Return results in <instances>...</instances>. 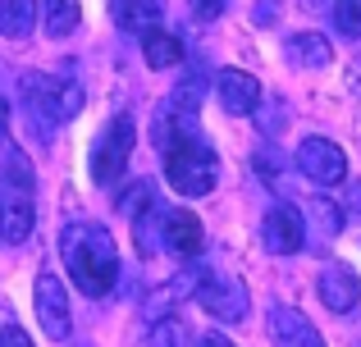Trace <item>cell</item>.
<instances>
[{"mask_svg": "<svg viewBox=\"0 0 361 347\" xmlns=\"http://www.w3.org/2000/svg\"><path fill=\"white\" fill-rule=\"evenodd\" d=\"M60 256H64L69 279L78 284V293L106 297L110 288H115V279H119V247H115V233H110L106 224H92V220L64 224Z\"/></svg>", "mask_w": 361, "mask_h": 347, "instance_id": "cell-1", "label": "cell"}, {"mask_svg": "<svg viewBox=\"0 0 361 347\" xmlns=\"http://www.w3.org/2000/svg\"><path fill=\"white\" fill-rule=\"evenodd\" d=\"M165 178L178 196H206L220 183V160L192 128H178L165 142Z\"/></svg>", "mask_w": 361, "mask_h": 347, "instance_id": "cell-2", "label": "cell"}, {"mask_svg": "<svg viewBox=\"0 0 361 347\" xmlns=\"http://www.w3.org/2000/svg\"><path fill=\"white\" fill-rule=\"evenodd\" d=\"M23 101H27V115L42 133H51L55 124H69L73 115L82 110V87L64 73H23Z\"/></svg>", "mask_w": 361, "mask_h": 347, "instance_id": "cell-3", "label": "cell"}, {"mask_svg": "<svg viewBox=\"0 0 361 347\" xmlns=\"http://www.w3.org/2000/svg\"><path fill=\"white\" fill-rule=\"evenodd\" d=\"M133 137H137V128H133V115H115L106 128H101V137L92 142V178H97L101 187H110L115 178L123 174V165H128L133 156Z\"/></svg>", "mask_w": 361, "mask_h": 347, "instance_id": "cell-4", "label": "cell"}, {"mask_svg": "<svg viewBox=\"0 0 361 347\" xmlns=\"http://www.w3.org/2000/svg\"><path fill=\"white\" fill-rule=\"evenodd\" d=\"M192 297L206 306V315H215V320H224V324L247 320V306H252L247 302V288L238 279H224V275H202Z\"/></svg>", "mask_w": 361, "mask_h": 347, "instance_id": "cell-5", "label": "cell"}, {"mask_svg": "<svg viewBox=\"0 0 361 347\" xmlns=\"http://www.w3.org/2000/svg\"><path fill=\"white\" fill-rule=\"evenodd\" d=\"M298 170L316 187H338L348 178V156H343V146H334L329 137H307V142L298 146Z\"/></svg>", "mask_w": 361, "mask_h": 347, "instance_id": "cell-6", "label": "cell"}, {"mask_svg": "<svg viewBox=\"0 0 361 347\" xmlns=\"http://www.w3.org/2000/svg\"><path fill=\"white\" fill-rule=\"evenodd\" d=\"M261 238H265V247H270L274 256H293V251L307 247V220H302V210L293 201H279V206L265 210Z\"/></svg>", "mask_w": 361, "mask_h": 347, "instance_id": "cell-7", "label": "cell"}, {"mask_svg": "<svg viewBox=\"0 0 361 347\" xmlns=\"http://www.w3.org/2000/svg\"><path fill=\"white\" fill-rule=\"evenodd\" d=\"M32 302H37V320H42L46 339H69V329H73L69 324V288L55 275H37Z\"/></svg>", "mask_w": 361, "mask_h": 347, "instance_id": "cell-8", "label": "cell"}, {"mask_svg": "<svg viewBox=\"0 0 361 347\" xmlns=\"http://www.w3.org/2000/svg\"><path fill=\"white\" fill-rule=\"evenodd\" d=\"M206 242L202 220L192 210H165L160 215V247H169L174 256H197Z\"/></svg>", "mask_w": 361, "mask_h": 347, "instance_id": "cell-9", "label": "cell"}, {"mask_svg": "<svg viewBox=\"0 0 361 347\" xmlns=\"http://www.w3.org/2000/svg\"><path fill=\"white\" fill-rule=\"evenodd\" d=\"M270 343L274 347H325L316 324L293 306H270Z\"/></svg>", "mask_w": 361, "mask_h": 347, "instance_id": "cell-10", "label": "cell"}, {"mask_svg": "<svg viewBox=\"0 0 361 347\" xmlns=\"http://www.w3.org/2000/svg\"><path fill=\"white\" fill-rule=\"evenodd\" d=\"M32 192H18V187H5V196H0V242L5 247H18V242H27V233H32Z\"/></svg>", "mask_w": 361, "mask_h": 347, "instance_id": "cell-11", "label": "cell"}, {"mask_svg": "<svg viewBox=\"0 0 361 347\" xmlns=\"http://www.w3.org/2000/svg\"><path fill=\"white\" fill-rule=\"evenodd\" d=\"M320 302L329 306V311H353V306L361 302V279H357V270L353 265H325L320 270Z\"/></svg>", "mask_w": 361, "mask_h": 347, "instance_id": "cell-12", "label": "cell"}, {"mask_svg": "<svg viewBox=\"0 0 361 347\" xmlns=\"http://www.w3.org/2000/svg\"><path fill=\"white\" fill-rule=\"evenodd\" d=\"M215 96H220V106L229 110V115H252V110L261 106V82L243 69H224L220 78H215Z\"/></svg>", "mask_w": 361, "mask_h": 347, "instance_id": "cell-13", "label": "cell"}, {"mask_svg": "<svg viewBox=\"0 0 361 347\" xmlns=\"http://www.w3.org/2000/svg\"><path fill=\"white\" fill-rule=\"evenodd\" d=\"M110 14L123 32H147L165 18V0H110Z\"/></svg>", "mask_w": 361, "mask_h": 347, "instance_id": "cell-14", "label": "cell"}, {"mask_svg": "<svg viewBox=\"0 0 361 347\" xmlns=\"http://www.w3.org/2000/svg\"><path fill=\"white\" fill-rule=\"evenodd\" d=\"M283 55H288V64H298V69H325V64L334 60V46L320 32H298V37H288Z\"/></svg>", "mask_w": 361, "mask_h": 347, "instance_id": "cell-15", "label": "cell"}, {"mask_svg": "<svg viewBox=\"0 0 361 347\" xmlns=\"http://www.w3.org/2000/svg\"><path fill=\"white\" fill-rule=\"evenodd\" d=\"M142 55H147L151 69H174V64H183V42L156 23V27L142 32Z\"/></svg>", "mask_w": 361, "mask_h": 347, "instance_id": "cell-16", "label": "cell"}, {"mask_svg": "<svg viewBox=\"0 0 361 347\" xmlns=\"http://www.w3.org/2000/svg\"><path fill=\"white\" fill-rule=\"evenodd\" d=\"M0 183L5 187H18V192H32V160H27L23 151H18V142H9L5 133H0Z\"/></svg>", "mask_w": 361, "mask_h": 347, "instance_id": "cell-17", "label": "cell"}, {"mask_svg": "<svg viewBox=\"0 0 361 347\" xmlns=\"http://www.w3.org/2000/svg\"><path fill=\"white\" fill-rule=\"evenodd\" d=\"M160 215H165V206H156V196H147L142 210H133V238H137L142 256H151L160 242Z\"/></svg>", "mask_w": 361, "mask_h": 347, "instance_id": "cell-18", "label": "cell"}, {"mask_svg": "<svg viewBox=\"0 0 361 347\" xmlns=\"http://www.w3.org/2000/svg\"><path fill=\"white\" fill-rule=\"evenodd\" d=\"M78 18H82L78 0H42V23H46V32H51V37L78 32Z\"/></svg>", "mask_w": 361, "mask_h": 347, "instance_id": "cell-19", "label": "cell"}, {"mask_svg": "<svg viewBox=\"0 0 361 347\" xmlns=\"http://www.w3.org/2000/svg\"><path fill=\"white\" fill-rule=\"evenodd\" d=\"M37 23V0H0V37H27Z\"/></svg>", "mask_w": 361, "mask_h": 347, "instance_id": "cell-20", "label": "cell"}, {"mask_svg": "<svg viewBox=\"0 0 361 347\" xmlns=\"http://www.w3.org/2000/svg\"><path fill=\"white\" fill-rule=\"evenodd\" d=\"M151 347H188V324L178 315H156L151 324Z\"/></svg>", "mask_w": 361, "mask_h": 347, "instance_id": "cell-21", "label": "cell"}, {"mask_svg": "<svg viewBox=\"0 0 361 347\" xmlns=\"http://www.w3.org/2000/svg\"><path fill=\"white\" fill-rule=\"evenodd\" d=\"M334 27L348 42H357L361 37V0H334Z\"/></svg>", "mask_w": 361, "mask_h": 347, "instance_id": "cell-22", "label": "cell"}, {"mask_svg": "<svg viewBox=\"0 0 361 347\" xmlns=\"http://www.w3.org/2000/svg\"><path fill=\"white\" fill-rule=\"evenodd\" d=\"M311 215L320 220V233H325V238H334V233L343 229V215H338V206H329V201H316V206H311Z\"/></svg>", "mask_w": 361, "mask_h": 347, "instance_id": "cell-23", "label": "cell"}, {"mask_svg": "<svg viewBox=\"0 0 361 347\" xmlns=\"http://www.w3.org/2000/svg\"><path fill=\"white\" fill-rule=\"evenodd\" d=\"M224 5L229 0H188V9H192V18H202V23H211V18L224 14Z\"/></svg>", "mask_w": 361, "mask_h": 347, "instance_id": "cell-24", "label": "cell"}, {"mask_svg": "<svg viewBox=\"0 0 361 347\" xmlns=\"http://www.w3.org/2000/svg\"><path fill=\"white\" fill-rule=\"evenodd\" d=\"M0 347H32V339H27L18 324H5V329H0Z\"/></svg>", "mask_w": 361, "mask_h": 347, "instance_id": "cell-25", "label": "cell"}, {"mask_svg": "<svg viewBox=\"0 0 361 347\" xmlns=\"http://www.w3.org/2000/svg\"><path fill=\"white\" fill-rule=\"evenodd\" d=\"M348 215H361V183H353V192H348Z\"/></svg>", "mask_w": 361, "mask_h": 347, "instance_id": "cell-26", "label": "cell"}, {"mask_svg": "<svg viewBox=\"0 0 361 347\" xmlns=\"http://www.w3.org/2000/svg\"><path fill=\"white\" fill-rule=\"evenodd\" d=\"M202 347H233V343L224 339V334H206V339H202Z\"/></svg>", "mask_w": 361, "mask_h": 347, "instance_id": "cell-27", "label": "cell"}, {"mask_svg": "<svg viewBox=\"0 0 361 347\" xmlns=\"http://www.w3.org/2000/svg\"><path fill=\"white\" fill-rule=\"evenodd\" d=\"M5 124H9V106H5V96H0V133H5Z\"/></svg>", "mask_w": 361, "mask_h": 347, "instance_id": "cell-28", "label": "cell"}, {"mask_svg": "<svg viewBox=\"0 0 361 347\" xmlns=\"http://www.w3.org/2000/svg\"><path fill=\"white\" fill-rule=\"evenodd\" d=\"M329 0H302V9H325Z\"/></svg>", "mask_w": 361, "mask_h": 347, "instance_id": "cell-29", "label": "cell"}]
</instances>
